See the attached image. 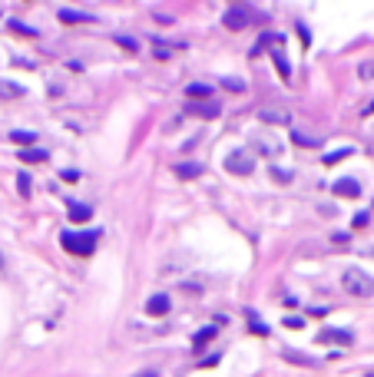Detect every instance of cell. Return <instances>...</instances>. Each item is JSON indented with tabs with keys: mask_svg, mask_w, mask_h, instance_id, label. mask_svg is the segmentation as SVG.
<instances>
[{
	"mask_svg": "<svg viewBox=\"0 0 374 377\" xmlns=\"http://www.w3.org/2000/svg\"><path fill=\"white\" fill-rule=\"evenodd\" d=\"M341 285L348 295H354V298H371L374 295V278L367 275V271H361V268H348L341 275Z\"/></svg>",
	"mask_w": 374,
	"mask_h": 377,
	"instance_id": "cell-1",
	"label": "cell"
},
{
	"mask_svg": "<svg viewBox=\"0 0 374 377\" xmlns=\"http://www.w3.org/2000/svg\"><path fill=\"white\" fill-rule=\"evenodd\" d=\"M60 242H63V248L70 251V255H93V248H96V235H76V232H63V235H60Z\"/></svg>",
	"mask_w": 374,
	"mask_h": 377,
	"instance_id": "cell-2",
	"label": "cell"
},
{
	"mask_svg": "<svg viewBox=\"0 0 374 377\" xmlns=\"http://www.w3.org/2000/svg\"><path fill=\"white\" fill-rule=\"evenodd\" d=\"M225 169H229V172H235V175H252L255 159L248 156L245 149H235V152H229V156H225Z\"/></svg>",
	"mask_w": 374,
	"mask_h": 377,
	"instance_id": "cell-3",
	"label": "cell"
},
{
	"mask_svg": "<svg viewBox=\"0 0 374 377\" xmlns=\"http://www.w3.org/2000/svg\"><path fill=\"white\" fill-rule=\"evenodd\" d=\"M318 344H354V334L351 331H341V328H325L318 334Z\"/></svg>",
	"mask_w": 374,
	"mask_h": 377,
	"instance_id": "cell-4",
	"label": "cell"
},
{
	"mask_svg": "<svg viewBox=\"0 0 374 377\" xmlns=\"http://www.w3.org/2000/svg\"><path fill=\"white\" fill-rule=\"evenodd\" d=\"M248 24H252V17H248L245 7H229L225 10V27H229V30H245Z\"/></svg>",
	"mask_w": 374,
	"mask_h": 377,
	"instance_id": "cell-5",
	"label": "cell"
},
{
	"mask_svg": "<svg viewBox=\"0 0 374 377\" xmlns=\"http://www.w3.org/2000/svg\"><path fill=\"white\" fill-rule=\"evenodd\" d=\"M334 196L358 199V196H361V182H358V179H338V182H334Z\"/></svg>",
	"mask_w": 374,
	"mask_h": 377,
	"instance_id": "cell-6",
	"label": "cell"
},
{
	"mask_svg": "<svg viewBox=\"0 0 374 377\" xmlns=\"http://www.w3.org/2000/svg\"><path fill=\"white\" fill-rule=\"evenodd\" d=\"M258 119H262V123H271V126L292 123V116H288V110H278V106H265V110L258 113Z\"/></svg>",
	"mask_w": 374,
	"mask_h": 377,
	"instance_id": "cell-7",
	"label": "cell"
},
{
	"mask_svg": "<svg viewBox=\"0 0 374 377\" xmlns=\"http://www.w3.org/2000/svg\"><path fill=\"white\" fill-rule=\"evenodd\" d=\"M185 96H189V103H199V100H212L215 89L206 86V83H189V86H185Z\"/></svg>",
	"mask_w": 374,
	"mask_h": 377,
	"instance_id": "cell-8",
	"label": "cell"
},
{
	"mask_svg": "<svg viewBox=\"0 0 374 377\" xmlns=\"http://www.w3.org/2000/svg\"><path fill=\"white\" fill-rule=\"evenodd\" d=\"M146 311H149L152 318H162V314L169 311V298L166 295H152V298L146 301Z\"/></svg>",
	"mask_w": 374,
	"mask_h": 377,
	"instance_id": "cell-9",
	"label": "cell"
},
{
	"mask_svg": "<svg viewBox=\"0 0 374 377\" xmlns=\"http://www.w3.org/2000/svg\"><path fill=\"white\" fill-rule=\"evenodd\" d=\"M17 96H27V89L14 79H0V100H17Z\"/></svg>",
	"mask_w": 374,
	"mask_h": 377,
	"instance_id": "cell-10",
	"label": "cell"
},
{
	"mask_svg": "<svg viewBox=\"0 0 374 377\" xmlns=\"http://www.w3.org/2000/svg\"><path fill=\"white\" fill-rule=\"evenodd\" d=\"M192 116H219V103H185Z\"/></svg>",
	"mask_w": 374,
	"mask_h": 377,
	"instance_id": "cell-11",
	"label": "cell"
},
{
	"mask_svg": "<svg viewBox=\"0 0 374 377\" xmlns=\"http://www.w3.org/2000/svg\"><path fill=\"white\" fill-rule=\"evenodd\" d=\"M66 212H70V222H86L89 215H93V209H89V205H80V202H70Z\"/></svg>",
	"mask_w": 374,
	"mask_h": 377,
	"instance_id": "cell-12",
	"label": "cell"
},
{
	"mask_svg": "<svg viewBox=\"0 0 374 377\" xmlns=\"http://www.w3.org/2000/svg\"><path fill=\"white\" fill-rule=\"evenodd\" d=\"M199 172H202L199 162H179V165H175V175H182V179H196Z\"/></svg>",
	"mask_w": 374,
	"mask_h": 377,
	"instance_id": "cell-13",
	"label": "cell"
},
{
	"mask_svg": "<svg viewBox=\"0 0 374 377\" xmlns=\"http://www.w3.org/2000/svg\"><path fill=\"white\" fill-rule=\"evenodd\" d=\"M212 338H215V328H212V324H209V328H202L199 334H196V341H192V351H202V347H206V344H209V341H212Z\"/></svg>",
	"mask_w": 374,
	"mask_h": 377,
	"instance_id": "cell-14",
	"label": "cell"
},
{
	"mask_svg": "<svg viewBox=\"0 0 374 377\" xmlns=\"http://www.w3.org/2000/svg\"><path fill=\"white\" fill-rule=\"evenodd\" d=\"M271 60H275V66H278V73H282V79H288L292 76V66H288V60H285V53H282L278 47L271 50Z\"/></svg>",
	"mask_w": 374,
	"mask_h": 377,
	"instance_id": "cell-15",
	"label": "cell"
},
{
	"mask_svg": "<svg viewBox=\"0 0 374 377\" xmlns=\"http://www.w3.org/2000/svg\"><path fill=\"white\" fill-rule=\"evenodd\" d=\"M17 192L24 199H30V192H33V179H30V172H17Z\"/></svg>",
	"mask_w": 374,
	"mask_h": 377,
	"instance_id": "cell-16",
	"label": "cell"
},
{
	"mask_svg": "<svg viewBox=\"0 0 374 377\" xmlns=\"http://www.w3.org/2000/svg\"><path fill=\"white\" fill-rule=\"evenodd\" d=\"M10 139L14 142H20V146H33V142H37V133H27V129H14V133H10Z\"/></svg>",
	"mask_w": 374,
	"mask_h": 377,
	"instance_id": "cell-17",
	"label": "cell"
},
{
	"mask_svg": "<svg viewBox=\"0 0 374 377\" xmlns=\"http://www.w3.org/2000/svg\"><path fill=\"white\" fill-rule=\"evenodd\" d=\"M20 159L24 162H47V152L43 149H20Z\"/></svg>",
	"mask_w": 374,
	"mask_h": 377,
	"instance_id": "cell-18",
	"label": "cell"
},
{
	"mask_svg": "<svg viewBox=\"0 0 374 377\" xmlns=\"http://www.w3.org/2000/svg\"><path fill=\"white\" fill-rule=\"evenodd\" d=\"M60 20H66V24H80V20H93L89 14H76V10H60Z\"/></svg>",
	"mask_w": 374,
	"mask_h": 377,
	"instance_id": "cell-19",
	"label": "cell"
},
{
	"mask_svg": "<svg viewBox=\"0 0 374 377\" xmlns=\"http://www.w3.org/2000/svg\"><path fill=\"white\" fill-rule=\"evenodd\" d=\"M292 142H298V146H308V149H315V146H318V139H311V136L298 133V129H295V133H292Z\"/></svg>",
	"mask_w": 374,
	"mask_h": 377,
	"instance_id": "cell-20",
	"label": "cell"
},
{
	"mask_svg": "<svg viewBox=\"0 0 374 377\" xmlns=\"http://www.w3.org/2000/svg\"><path fill=\"white\" fill-rule=\"evenodd\" d=\"M222 86H225V89H232V93H245V83H242V79H235V76H225V79H222Z\"/></svg>",
	"mask_w": 374,
	"mask_h": 377,
	"instance_id": "cell-21",
	"label": "cell"
},
{
	"mask_svg": "<svg viewBox=\"0 0 374 377\" xmlns=\"http://www.w3.org/2000/svg\"><path fill=\"white\" fill-rule=\"evenodd\" d=\"M344 156H351V146H344V149H334V152H328V156H325V162H328V165H334L338 159H344Z\"/></svg>",
	"mask_w": 374,
	"mask_h": 377,
	"instance_id": "cell-22",
	"label": "cell"
},
{
	"mask_svg": "<svg viewBox=\"0 0 374 377\" xmlns=\"http://www.w3.org/2000/svg\"><path fill=\"white\" fill-rule=\"evenodd\" d=\"M248 324H252V334H268V328H265V324L258 321V318H255L252 311H248Z\"/></svg>",
	"mask_w": 374,
	"mask_h": 377,
	"instance_id": "cell-23",
	"label": "cell"
},
{
	"mask_svg": "<svg viewBox=\"0 0 374 377\" xmlns=\"http://www.w3.org/2000/svg\"><path fill=\"white\" fill-rule=\"evenodd\" d=\"M10 30L24 33V37H37V30H33V27H24V24H10Z\"/></svg>",
	"mask_w": 374,
	"mask_h": 377,
	"instance_id": "cell-24",
	"label": "cell"
},
{
	"mask_svg": "<svg viewBox=\"0 0 374 377\" xmlns=\"http://www.w3.org/2000/svg\"><path fill=\"white\" fill-rule=\"evenodd\" d=\"M288 357H292L295 364H311V357H305V354H298V351H288Z\"/></svg>",
	"mask_w": 374,
	"mask_h": 377,
	"instance_id": "cell-25",
	"label": "cell"
},
{
	"mask_svg": "<svg viewBox=\"0 0 374 377\" xmlns=\"http://www.w3.org/2000/svg\"><path fill=\"white\" fill-rule=\"evenodd\" d=\"M367 225V212H358L354 215V228H364Z\"/></svg>",
	"mask_w": 374,
	"mask_h": 377,
	"instance_id": "cell-26",
	"label": "cell"
},
{
	"mask_svg": "<svg viewBox=\"0 0 374 377\" xmlns=\"http://www.w3.org/2000/svg\"><path fill=\"white\" fill-rule=\"evenodd\" d=\"M374 76V66L371 63H364V66H361V79H371Z\"/></svg>",
	"mask_w": 374,
	"mask_h": 377,
	"instance_id": "cell-27",
	"label": "cell"
},
{
	"mask_svg": "<svg viewBox=\"0 0 374 377\" xmlns=\"http://www.w3.org/2000/svg\"><path fill=\"white\" fill-rule=\"evenodd\" d=\"M271 175H275V179H278V182H288V179H292V172H285V169H275V172H271Z\"/></svg>",
	"mask_w": 374,
	"mask_h": 377,
	"instance_id": "cell-28",
	"label": "cell"
},
{
	"mask_svg": "<svg viewBox=\"0 0 374 377\" xmlns=\"http://www.w3.org/2000/svg\"><path fill=\"white\" fill-rule=\"evenodd\" d=\"M63 179H66V182H76V179H80V172H76V169H66Z\"/></svg>",
	"mask_w": 374,
	"mask_h": 377,
	"instance_id": "cell-29",
	"label": "cell"
},
{
	"mask_svg": "<svg viewBox=\"0 0 374 377\" xmlns=\"http://www.w3.org/2000/svg\"><path fill=\"white\" fill-rule=\"evenodd\" d=\"M133 377H159V370H139V374H133Z\"/></svg>",
	"mask_w": 374,
	"mask_h": 377,
	"instance_id": "cell-30",
	"label": "cell"
},
{
	"mask_svg": "<svg viewBox=\"0 0 374 377\" xmlns=\"http://www.w3.org/2000/svg\"><path fill=\"white\" fill-rule=\"evenodd\" d=\"M4 268H7V258H4V251H0V271H4Z\"/></svg>",
	"mask_w": 374,
	"mask_h": 377,
	"instance_id": "cell-31",
	"label": "cell"
},
{
	"mask_svg": "<svg viewBox=\"0 0 374 377\" xmlns=\"http://www.w3.org/2000/svg\"><path fill=\"white\" fill-rule=\"evenodd\" d=\"M0 17H4V10H0Z\"/></svg>",
	"mask_w": 374,
	"mask_h": 377,
	"instance_id": "cell-32",
	"label": "cell"
}]
</instances>
